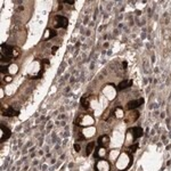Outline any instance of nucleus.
<instances>
[{"mask_svg":"<svg viewBox=\"0 0 171 171\" xmlns=\"http://www.w3.org/2000/svg\"><path fill=\"white\" fill-rule=\"evenodd\" d=\"M21 54V50L16 48V47H11V46H8L6 43L1 45V54L0 55H4L6 57H8L10 60H14V58H17Z\"/></svg>","mask_w":171,"mask_h":171,"instance_id":"1","label":"nucleus"},{"mask_svg":"<svg viewBox=\"0 0 171 171\" xmlns=\"http://www.w3.org/2000/svg\"><path fill=\"white\" fill-rule=\"evenodd\" d=\"M77 126L82 127V128H87V127H93L95 123V119L90 115V114H82L80 115L77 120Z\"/></svg>","mask_w":171,"mask_h":171,"instance_id":"2","label":"nucleus"},{"mask_svg":"<svg viewBox=\"0 0 171 171\" xmlns=\"http://www.w3.org/2000/svg\"><path fill=\"white\" fill-rule=\"evenodd\" d=\"M95 169H96V171H111L110 161H107V160H105V159H99V160L96 162Z\"/></svg>","mask_w":171,"mask_h":171,"instance_id":"3","label":"nucleus"},{"mask_svg":"<svg viewBox=\"0 0 171 171\" xmlns=\"http://www.w3.org/2000/svg\"><path fill=\"white\" fill-rule=\"evenodd\" d=\"M68 25V19L66 17L60 16V15H56L55 16V27H63L66 29Z\"/></svg>","mask_w":171,"mask_h":171,"instance_id":"4","label":"nucleus"},{"mask_svg":"<svg viewBox=\"0 0 171 171\" xmlns=\"http://www.w3.org/2000/svg\"><path fill=\"white\" fill-rule=\"evenodd\" d=\"M144 104V98H137V99H132V101H130V102L127 104V106H126V108L129 110V111H132V110H135L137 107H139L140 105H143Z\"/></svg>","mask_w":171,"mask_h":171,"instance_id":"5","label":"nucleus"},{"mask_svg":"<svg viewBox=\"0 0 171 171\" xmlns=\"http://www.w3.org/2000/svg\"><path fill=\"white\" fill-rule=\"evenodd\" d=\"M10 136H11L10 130L8 128H6L4 124H1V127H0V142L4 143L5 140L10 138Z\"/></svg>","mask_w":171,"mask_h":171,"instance_id":"6","label":"nucleus"},{"mask_svg":"<svg viewBox=\"0 0 171 171\" xmlns=\"http://www.w3.org/2000/svg\"><path fill=\"white\" fill-rule=\"evenodd\" d=\"M1 113H2V115H5V116H9V118H13V116H17V115L19 114V112L16 111L15 108H13L11 106L2 107V110H1Z\"/></svg>","mask_w":171,"mask_h":171,"instance_id":"7","label":"nucleus"},{"mask_svg":"<svg viewBox=\"0 0 171 171\" xmlns=\"http://www.w3.org/2000/svg\"><path fill=\"white\" fill-rule=\"evenodd\" d=\"M132 86V80L131 79H128V80H123L121 81L118 87H116V91H121L123 89H127V88H130Z\"/></svg>","mask_w":171,"mask_h":171,"instance_id":"8","label":"nucleus"},{"mask_svg":"<svg viewBox=\"0 0 171 171\" xmlns=\"http://www.w3.org/2000/svg\"><path fill=\"white\" fill-rule=\"evenodd\" d=\"M110 136L108 135H102V136L98 138L97 143H98V146L101 147H107L108 144H110Z\"/></svg>","mask_w":171,"mask_h":171,"instance_id":"9","label":"nucleus"},{"mask_svg":"<svg viewBox=\"0 0 171 171\" xmlns=\"http://www.w3.org/2000/svg\"><path fill=\"white\" fill-rule=\"evenodd\" d=\"M130 132L132 134V138H134V140H136L138 138H140V137L143 136V129L140 128V127H134V128L130 129Z\"/></svg>","mask_w":171,"mask_h":171,"instance_id":"10","label":"nucleus"},{"mask_svg":"<svg viewBox=\"0 0 171 171\" xmlns=\"http://www.w3.org/2000/svg\"><path fill=\"white\" fill-rule=\"evenodd\" d=\"M106 154H107V151H106V147H101V146H98L97 148H96V153H95V157L97 159H105V156H106Z\"/></svg>","mask_w":171,"mask_h":171,"instance_id":"11","label":"nucleus"},{"mask_svg":"<svg viewBox=\"0 0 171 171\" xmlns=\"http://www.w3.org/2000/svg\"><path fill=\"white\" fill-rule=\"evenodd\" d=\"M56 31L55 30H52V29H47L46 30V32H45V35H43V39L45 40H48V39H50V38H54V37H56Z\"/></svg>","mask_w":171,"mask_h":171,"instance_id":"12","label":"nucleus"},{"mask_svg":"<svg viewBox=\"0 0 171 171\" xmlns=\"http://www.w3.org/2000/svg\"><path fill=\"white\" fill-rule=\"evenodd\" d=\"M95 146H96V143H95V142H91V143H89V144L87 145V148H86V153H87V155H88V156H89L90 154L93 153Z\"/></svg>","mask_w":171,"mask_h":171,"instance_id":"13","label":"nucleus"},{"mask_svg":"<svg viewBox=\"0 0 171 171\" xmlns=\"http://www.w3.org/2000/svg\"><path fill=\"white\" fill-rule=\"evenodd\" d=\"M81 105L83 106V108H86V110H88V108H89L90 103H89V98H88L87 96H83V97L81 98Z\"/></svg>","mask_w":171,"mask_h":171,"instance_id":"14","label":"nucleus"},{"mask_svg":"<svg viewBox=\"0 0 171 171\" xmlns=\"http://www.w3.org/2000/svg\"><path fill=\"white\" fill-rule=\"evenodd\" d=\"M137 148H138V144H137V143H135V144H131L130 147L128 148V153H130V154L135 153V152L137 151Z\"/></svg>","mask_w":171,"mask_h":171,"instance_id":"15","label":"nucleus"},{"mask_svg":"<svg viewBox=\"0 0 171 171\" xmlns=\"http://www.w3.org/2000/svg\"><path fill=\"white\" fill-rule=\"evenodd\" d=\"M114 114H115V116L116 118H122L123 116V110L121 108V107H116V110H115V112H114Z\"/></svg>","mask_w":171,"mask_h":171,"instance_id":"16","label":"nucleus"},{"mask_svg":"<svg viewBox=\"0 0 171 171\" xmlns=\"http://www.w3.org/2000/svg\"><path fill=\"white\" fill-rule=\"evenodd\" d=\"M17 70H18V68L15 64H10L8 66V72H10V73H17Z\"/></svg>","mask_w":171,"mask_h":171,"instance_id":"17","label":"nucleus"},{"mask_svg":"<svg viewBox=\"0 0 171 171\" xmlns=\"http://www.w3.org/2000/svg\"><path fill=\"white\" fill-rule=\"evenodd\" d=\"M0 70H1V73L4 74V73H7L8 72V66L7 65H1L0 66Z\"/></svg>","mask_w":171,"mask_h":171,"instance_id":"18","label":"nucleus"},{"mask_svg":"<svg viewBox=\"0 0 171 171\" xmlns=\"http://www.w3.org/2000/svg\"><path fill=\"white\" fill-rule=\"evenodd\" d=\"M4 80H5V82H6V83H10L13 79H11V77H10V75H6V77H5V79H4Z\"/></svg>","mask_w":171,"mask_h":171,"instance_id":"19","label":"nucleus"},{"mask_svg":"<svg viewBox=\"0 0 171 171\" xmlns=\"http://www.w3.org/2000/svg\"><path fill=\"white\" fill-rule=\"evenodd\" d=\"M74 149H75L77 152H80V149H81V146L79 145V143H75V144H74Z\"/></svg>","mask_w":171,"mask_h":171,"instance_id":"20","label":"nucleus"},{"mask_svg":"<svg viewBox=\"0 0 171 171\" xmlns=\"http://www.w3.org/2000/svg\"><path fill=\"white\" fill-rule=\"evenodd\" d=\"M63 2H65V4H68V5H73V4H74V0H64Z\"/></svg>","mask_w":171,"mask_h":171,"instance_id":"21","label":"nucleus"},{"mask_svg":"<svg viewBox=\"0 0 171 171\" xmlns=\"http://www.w3.org/2000/svg\"><path fill=\"white\" fill-rule=\"evenodd\" d=\"M57 49H58V47H54V48L51 49V51H52V54H55V51L57 50Z\"/></svg>","mask_w":171,"mask_h":171,"instance_id":"22","label":"nucleus"}]
</instances>
